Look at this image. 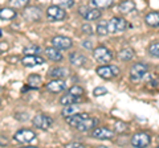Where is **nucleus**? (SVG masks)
<instances>
[{
  "label": "nucleus",
  "mask_w": 159,
  "mask_h": 148,
  "mask_svg": "<svg viewBox=\"0 0 159 148\" xmlns=\"http://www.w3.org/2000/svg\"><path fill=\"white\" fill-rule=\"evenodd\" d=\"M34 139H36V134H34V131L29 130V128H21V130L15 132L13 135V140L17 143H21V144H28V143L33 141Z\"/></svg>",
  "instance_id": "f257e3e1"
},
{
  "label": "nucleus",
  "mask_w": 159,
  "mask_h": 148,
  "mask_svg": "<svg viewBox=\"0 0 159 148\" xmlns=\"http://www.w3.org/2000/svg\"><path fill=\"white\" fill-rule=\"evenodd\" d=\"M93 57L99 63H107V62H111L113 53L106 46H97L93 50Z\"/></svg>",
  "instance_id": "f03ea898"
},
{
  "label": "nucleus",
  "mask_w": 159,
  "mask_h": 148,
  "mask_svg": "<svg viewBox=\"0 0 159 148\" xmlns=\"http://www.w3.org/2000/svg\"><path fill=\"white\" fill-rule=\"evenodd\" d=\"M119 73H121V70L116 65H102L97 67V74L105 80H113L114 77L119 76Z\"/></svg>",
  "instance_id": "7ed1b4c3"
},
{
  "label": "nucleus",
  "mask_w": 159,
  "mask_h": 148,
  "mask_svg": "<svg viewBox=\"0 0 159 148\" xmlns=\"http://www.w3.org/2000/svg\"><path fill=\"white\" fill-rule=\"evenodd\" d=\"M127 23L122 17H111L107 21V31L109 33H121L126 29Z\"/></svg>",
  "instance_id": "20e7f679"
},
{
  "label": "nucleus",
  "mask_w": 159,
  "mask_h": 148,
  "mask_svg": "<svg viewBox=\"0 0 159 148\" xmlns=\"http://www.w3.org/2000/svg\"><path fill=\"white\" fill-rule=\"evenodd\" d=\"M47 17L49 19V21H62L66 17V12L61 7L53 4L47 9Z\"/></svg>",
  "instance_id": "39448f33"
},
{
  "label": "nucleus",
  "mask_w": 159,
  "mask_h": 148,
  "mask_svg": "<svg viewBox=\"0 0 159 148\" xmlns=\"http://www.w3.org/2000/svg\"><path fill=\"white\" fill-rule=\"evenodd\" d=\"M32 123H33L34 127L39 128V130H48V128L52 127L53 119L45 114H37V115L33 116Z\"/></svg>",
  "instance_id": "423d86ee"
},
{
  "label": "nucleus",
  "mask_w": 159,
  "mask_h": 148,
  "mask_svg": "<svg viewBox=\"0 0 159 148\" xmlns=\"http://www.w3.org/2000/svg\"><path fill=\"white\" fill-rule=\"evenodd\" d=\"M148 66L143 62H137L130 67V78L133 81H139L142 80L143 76L147 73Z\"/></svg>",
  "instance_id": "0eeeda50"
},
{
  "label": "nucleus",
  "mask_w": 159,
  "mask_h": 148,
  "mask_svg": "<svg viewBox=\"0 0 159 148\" xmlns=\"http://www.w3.org/2000/svg\"><path fill=\"white\" fill-rule=\"evenodd\" d=\"M90 136L94 137V139H98V140H110V139H113L114 132L106 127H96L90 132Z\"/></svg>",
  "instance_id": "6e6552de"
},
{
  "label": "nucleus",
  "mask_w": 159,
  "mask_h": 148,
  "mask_svg": "<svg viewBox=\"0 0 159 148\" xmlns=\"http://www.w3.org/2000/svg\"><path fill=\"white\" fill-rule=\"evenodd\" d=\"M78 13L88 21H93L101 17V11L98 8H90V7H81L78 9Z\"/></svg>",
  "instance_id": "1a4fd4ad"
},
{
  "label": "nucleus",
  "mask_w": 159,
  "mask_h": 148,
  "mask_svg": "<svg viewBox=\"0 0 159 148\" xmlns=\"http://www.w3.org/2000/svg\"><path fill=\"white\" fill-rule=\"evenodd\" d=\"M73 41L66 36H54L52 38V46L57 48L58 50H68L69 48H72Z\"/></svg>",
  "instance_id": "9d476101"
},
{
  "label": "nucleus",
  "mask_w": 159,
  "mask_h": 148,
  "mask_svg": "<svg viewBox=\"0 0 159 148\" xmlns=\"http://www.w3.org/2000/svg\"><path fill=\"white\" fill-rule=\"evenodd\" d=\"M150 135L146 134V132H138L131 137V144L133 147H137V148H141V147H147L150 144Z\"/></svg>",
  "instance_id": "9b49d317"
},
{
  "label": "nucleus",
  "mask_w": 159,
  "mask_h": 148,
  "mask_svg": "<svg viewBox=\"0 0 159 148\" xmlns=\"http://www.w3.org/2000/svg\"><path fill=\"white\" fill-rule=\"evenodd\" d=\"M45 62L43 57H40L39 54H25V57L21 58V63L27 67H33L37 65H43Z\"/></svg>",
  "instance_id": "f8f14e48"
},
{
  "label": "nucleus",
  "mask_w": 159,
  "mask_h": 148,
  "mask_svg": "<svg viewBox=\"0 0 159 148\" xmlns=\"http://www.w3.org/2000/svg\"><path fill=\"white\" fill-rule=\"evenodd\" d=\"M23 17L29 21H40L41 20V11L37 7H25L23 11Z\"/></svg>",
  "instance_id": "ddd939ff"
},
{
  "label": "nucleus",
  "mask_w": 159,
  "mask_h": 148,
  "mask_svg": "<svg viewBox=\"0 0 159 148\" xmlns=\"http://www.w3.org/2000/svg\"><path fill=\"white\" fill-rule=\"evenodd\" d=\"M47 89L51 93H61L66 89V83L64 82L61 78H54V80L49 81L47 83Z\"/></svg>",
  "instance_id": "4468645a"
},
{
  "label": "nucleus",
  "mask_w": 159,
  "mask_h": 148,
  "mask_svg": "<svg viewBox=\"0 0 159 148\" xmlns=\"http://www.w3.org/2000/svg\"><path fill=\"white\" fill-rule=\"evenodd\" d=\"M96 124H97V119H93V118L88 116V118H85V119H82L81 122H80L76 128L81 132H85V131H90Z\"/></svg>",
  "instance_id": "2eb2a0df"
},
{
  "label": "nucleus",
  "mask_w": 159,
  "mask_h": 148,
  "mask_svg": "<svg viewBox=\"0 0 159 148\" xmlns=\"http://www.w3.org/2000/svg\"><path fill=\"white\" fill-rule=\"evenodd\" d=\"M69 61H70L73 66H84L85 62L88 61V58L78 52H72L69 53Z\"/></svg>",
  "instance_id": "dca6fc26"
},
{
  "label": "nucleus",
  "mask_w": 159,
  "mask_h": 148,
  "mask_svg": "<svg viewBox=\"0 0 159 148\" xmlns=\"http://www.w3.org/2000/svg\"><path fill=\"white\" fill-rule=\"evenodd\" d=\"M89 116V114H86V112H76V114H73V115H70V116H66L65 119H66V123L69 126H72V127H74L76 128L77 127V124L80 122H81L82 119H85V118H88Z\"/></svg>",
  "instance_id": "f3484780"
},
{
  "label": "nucleus",
  "mask_w": 159,
  "mask_h": 148,
  "mask_svg": "<svg viewBox=\"0 0 159 148\" xmlns=\"http://www.w3.org/2000/svg\"><path fill=\"white\" fill-rule=\"evenodd\" d=\"M135 9V3L133 0H123V2L118 6V11L122 15H129Z\"/></svg>",
  "instance_id": "a211bd4d"
},
{
  "label": "nucleus",
  "mask_w": 159,
  "mask_h": 148,
  "mask_svg": "<svg viewBox=\"0 0 159 148\" xmlns=\"http://www.w3.org/2000/svg\"><path fill=\"white\" fill-rule=\"evenodd\" d=\"M44 53H45V56L49 58V60H52V61H61V60H62L61 52H60L57 48H54V46L45 48Z\"/></svg>",
  "instance_id": "6ab92c4d"
},
{
  "label": "nucleus",
  "mask_w": 159,
  "mask_h": 148,
  "mask_svg": "<svg viewBox=\"0 0 159 148\" xmlns=\"http://www.w3.org/2000/svg\"><path fill=\"white\" fill-rule=\"evenodd\" d=\"M145 21L148 27L159 28V12H150L146 15Z\"/></svg>",
  "instance_id": "aec40b11"
},
{
  "label": "nucleus",
  "mask_w": 159,
  "mask_h": 148,
  "mask_svg": "<svg viewBox=\"0 0 159 148\" xmlns=\"http://www.w3.org/2000/svg\"><path fill=\"white\" fill-rule=\"evenodd\" d=\"M16 11L11 7L0 8V20H13L16 17Z\"/></svg>",
  "instance_id": "412c9836"
},
{
  "label": "nucleus",
  "mask_w": 159,
  "mask_h": 148,
  "mask_svg": "<svg viewBox=\"0 0 159 148\" xmlns=\"http://www.w3.org/2000/svg\"><path fill=\"white\" fill-rule=\"evenodd\" d=\"M80 98L70 94V93H66V94H64L61 98H60V105L62 106H68V105H76L78 102Z\"/></svg>",
  "instance_id": "4be33fe9"
},
{
  "label": "nucleus",
  "mask_w": 159,
  "mask_h": 148,
  "mask_svg": "<svg viewBox=\"0 0 159 148\" xmlns=\"http://www.w3.org/2000/svg\"><path fill=\"white\" fill-rule=\"evenodd\" d=\"M134 50L130 48H125V49H122V50H119L118 52V60H121V61H130L133 60V57H134Z\"/></svg>",
  "instance_id": "5701e85b"
},
{
  "label": "nucleus",
  "mask_w": 159,
  "mask_h": 148,
  "mask_svg": "<svg viewBox=\"0 0 159 148\" xmlns=\"http://www.w3.org/2000/svg\"><path fill=\"white\" fill-rule=\"evenodd\" d=\"M49 76L52 78H64L69 76V70L65 67H53L51 72H49Z\"/></svg>",
  "instance_id": "b1692460"
},
{
  "label": "nucleus",
  "mask_w": 159,
  "mask_h": 148,
  "mask_svg": "<svg viewBox=\"0 0 159 148\" xmlns=\"http://www.w3.org/2000/svg\"><path fill=\"white\" fill-rule=\"evenodd\" d=\"M113 4V0H90V6L98 9H103V8H109Z\"/></svg>",
  "instance_id": "393cba45"
},
{
  "label": "nucleus",
  "mask_w": 159,
  "mask_h": 148,
  "mask_svg": "<svg viewBox=\"0 0 159 148\" xmlns=\"http://www.w3.org/2000/svg\"><path fill=\"white\" fill-rule=\"evenodd\" d=\"M41 83V77L39 74H31L28 77V87L29 89H37Z\"/></svg>",
  "instance_id": "a878e982"
},
{
  "label": "nucleus",
  "mask_w": 159,
  "mask_h": 148,
  "mask_svg": "<svg viewBox=\"0 0 159 148\" xmlns=\"http://www.w3.org/2000/svg\"><path fill=\"white\" fill-rule=\"evenodd\" d=\"M29 4V0H8V6L13 9H23Z\"/></svg>",
  "instance_id": "bb28decb"
},
{
  "label": "nucleus",
  "mask_w": 159,
  "mask_h": 148,
  "mask_svg": "<svg viewBox=\"0 0 159 148\" xmlns=\"http://www.w3.org/2000/svg\"><path fill=\"white\" fill-rule=\"evenodd\" d=\"M76 112H78V107L74 106V105H68V106H64V110H62V116L66 118V116H70L73 114H76Z\"/></svg>",
  "instance_id": "cd10ccee"
},
{
  "label": "nucleus",
  "mask_w": 159,
  "mask_h": 148,
  "mask_svg": "<svg viewBox=\"0 0 159 148\" xmlns=\"http://www.w3.org/2000/svg\"><path fill=\"white\" fill-rule=\"evenodd\" d=\"M97 33L99 34V36H106V34L109 33V31H107V21L101 20L97 24Z\"/></svg>",
  "instance_id": "c85d7f7f"
},
{
  "label": "nucleus",
  "mask_w": 159,
  "mask_h": 148,
  "mask_svg": "<svg viewBox=\"0 0 159 148\" xmlns=\"http://www.w3.org/2000/svg\"><path fill=\"white\" fill-rule=\"evenodd\" d=\"M54 6H58L61 8H72L74 6V0H52Z\"/></svg>",
  "instance_id": "c756f323"
},
{
  "label": "nucleus",
  "mask_w": 159,
  "mask_h": 148,
  "mask_svg": "<svg viewBox=\"0 0 159 148\" xmlns=\"http://www.w3.org/2000/svg\"><path fill=\"white\" fill-rule=\"evenodd\" d=\"M68 93H70V94H73V95H76V97H81L82 94H84V89L81 87V86H77V85H74V86H72L70 89H69V91Z\"/></svg>",
  "instance_id": "7c9ffc66"
},
{
  "label": "nucleus",
  "mask_w": 159,
  "mask_h": 148,
  "mask_svg": "<svg viewBox=\"0 0 159 148\" xmlns=\"http://www.w3.org/2000/svg\"><path fill=\"white\" fill-rule=\"evenodd\" d=\"M148 52H150L151 56L159 58V42H152L151 45L148 46Z\"/></svg>",
  "instance_id": "2f4dec72"
},
{
  "label": "nucleus",
  "mask_w": 159,
  "mask_h": 148,
  "mask_svg": "<svg viewBox=\"0 0 159 148\" xmlns=\"http://www.w3.org/2000/svg\"><path fill=\"white\" fill-rule=\"evenodd\" d=\"M39 52H40V48L37 45H33V44L24 48V53L25 54H39Z\"/></svg>",
  "instance_id": "473e14b6"
},
{
  "label": "nucleus",
  "mask_w": 159,
  "mask_h": 148,
  "mask_svg": "<svg viewBox=\"0 0 159 148\" xmlns=\"http://www.w3.org/2000/svg\"><path fill=\"white\" fill-rule=\"evenodd\" d=\"M93 94L94 97H101V95H106L107 94V89L103 87V86H98L93 90Z\"/></svg>",
  "instance_id": "72a5a7b5"
},
{
  "label": "nucleus",
  "mask_w": 159,
  "mask_h": 148,
  "mask_svg": "<svg viewBox=\"0 0 159 148\" xmlns=\"http://www.w3.org/2000/svg\"><path fill=\"white\" fill-rule=\"evenodd\" d=\"M116 130L118 131V132H122V131H126L127 130V126H126V123H122V122H117L116 123Z\"/></svg>",
  "instance_id": "f704fd0d"
},
{
  "label": "nucleus",
  "mask_w": 159,
  "mask_h": 148,
  "mask_svg": "<svg viewBox=\"0 0 159 148\" xmlns=\"http://www.w3.org/2000/svg\"><path fill=\"white\" fill-rule=\"evenodd\" d=\"M81 29H82L84 33H86V34H93V28H92L90 24H84V25L81 27Z\"/></svg>",
  "instance_id": "c9c22d12"
},
{
  "label": "nucleus",
  "mask_w": 159,
  "mask_h": 148,
  "mask_svg": "<svg viewBox=\"0 0 159 148\" xmlns=\"http://www.w3.org/2000/svg\"><path fill=\"white\" fill-rule=\"evenodd\" d=\"M82 45H84V48H86V49H89V50H90V49L93 48V44H92V41H89V40H85L82 42Z\"/></svg>",
  "instance_id": "e433bc0d"
},
{
  "label": "nucleus",
  "mask_w": 159,
  "mask_h": 148,
  "mask_svg": "<svg viewBox=\"0 0 159 148\" xmlns=\"http://www.w3.org/2000/svg\"><path fill=\"white\" fill-rule=\"evenodd\" d=\"M66 147H84V144H81V143H70Z\"/></svg>",
  "instance_id": "4c0bfd02"
},
{
  "label": "nucleus",
  "mask_w": 159,
  "mask_h": 148,
  "mask_svg": "<svg viewBox=\"0 0 159 148\" xmlns=\"http://www.w3.org/2000/svg\"><path fill=\"white\" fill-rule=\"evenodd\" d=\"M2 34H3V33H2V31H0V37H2Z\"/></svg>",
  "instance_id": "58836bf2"
}]
</instances>
